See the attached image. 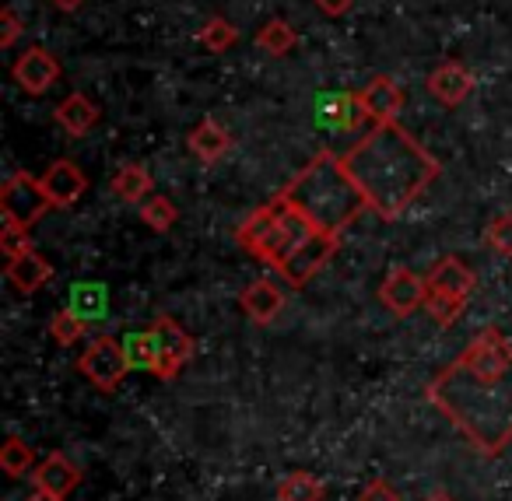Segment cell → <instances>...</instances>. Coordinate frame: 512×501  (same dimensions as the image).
<instances>
[{
  "label": "cell",
  "mask_w": 512,
  "mask_h": 501,
  "mask_svg": "<svg viewBox=\"0 0 512 501\" xmlns=\"http://www.w3.org/2000/svg\"><path fill=\"white\" fill-rule=\"evenodd\" d=\"M50 197H46L43 183L32 179L29 172H15V176L4 183L0 190V211H4V221L11 225H25L29 228L36 218H43L50 211Z\"/></svg>",
  "instance_id": "obj_7"
},
{
  "label": "cell",
  "mask_w": 512,
  "mask_h": 501,
  "mask_svg": "<svg viewBox=\"0 0 512 501\" xmlns=\"http://www.w3.org/2000/svg\"><path fill=\"white\" fill-rule=\"evenodd\" d=\"M36 449L29 442H22L18 435H11L0 449V470L8 477H25V473H36Z\"/></svg>",
  "instance_id": "obj_23"
},
{
  "label": "cell",
  "mask_w": 512,
  "mask_h": 501,
  "mask_svg": "<svg viewBox=\"0 0 512 501\" xmlns=\"http://www.w3.org/2000/svg\"><path fill=\"white\" fill-rule=\"evenodd\" d=\"M120 344H123V354H127L130 368L155 372V365L162 361V347H158V337L151 330L148 333H127Z\"/></svg>",
  "instance_id": "obj_21"
},
{
  "label": "cell",
  "mask_w": 512,
  "mask_h": 501,
  "mask_svg": "<svg viewBox=\"0 0 512 501\" xmlns=\"http://www.w3.org/2000/svg\"><path fill=\"white\" fill-rule=\"evenodd\" d=\"M39 183H43V190L53 207H74L88 190V176L78 169V162H71V158H57Z\"/></svg>",
  "instance_id": "obj_11"
},
{
  "label": "cell",
  "mask_w": 512,
  "mask_h": 501,
  "mask_svg": "<svg viewBox=\"0 0 512 501\" xmlns=\"http://www.w3.org/2000/svg\"><path fill=\"white\" fill-rule=\"evenodd\" d=\"M379 302L397 319L414 316V312L425 309V302H428V277H418L407 267H393L390 274H386V281L379 284Z\"/></svg>",
  "instance_id": "obj_8"
},
{
  "label": "cell",
  "mask_w": 512,
  "mask_h": 501,
  "mask_svg": "<svg viewBox=\"0 0 512 501\" xmlns=\"http://www.w3.org/2000/svg\"><path fill=\"white\" fill-rule=\"evenodd\" d=\"M484 242H488L498 256H512V214L491 218V225L484 228Z\"/></svg>",
  "instance_id": "obj_30"
},
{
  "label": "cell",
  "mask_w": 512,
  "mask_h": 501,
  "mask_svg": "<svg viewBox=\"0 0 512 501\" xmlns=\"http://www.w3.org/2000/svg\"><path fill=\"white\" fill-rule=\"evenodd\" d=\"M323 498H327V484L306 470L288 473L278 484V501H323Z\"/></svg>",
  "instance_id": "obj_22"
},
{
  "label": "cell",
  "mask_w": 512,
  "mask_h": 501,
  "mask_svg": "<svg viewBox=\"0 0 512 501\" xmlns=\"http://www.w3.org/2000/svg\"><path fill=\"white\" fill-rule=\"evenodd\" d=\"M57 123L67 130V134L81 137V134H88L95 123H99V106H95L92 99H85L81 92H74V95H67V99L60 102Z\"/></svg>",
  "instance_id": "obj_19"
},
{
  "label": "cell",
  "mask_w": 512,
  "mask_h": 501,
  "mask_svg": "<svg viewBox=\"0 0 512 501\" xmlns=\"http://www.w3.org/2000/svg\"><path fill=\"white\" fill-rule=\"evenodd\" d=\"M428 291H442V295L470 298V291L477 288V277L460 256H442L432 270H428Z\"/></svg>",
  "instance_id": "obj_14"
},
{
  "label": "cell",
  "mask_w": 512,
  "mask_h": 501,
  "mask_svg": "<svg viewBox=\"0 0 512 501\" xmlns=\"http://www.w3.org/2000/svg\"><path fill=\"white\" fill-rule=\"evenodd\" d=\"M351 179L383 221H393L439 179V162L397 123H376L365 141L344 155Z\"/></svg>",
  "instance_id": "obj_2"
},
{
  "label": "cell",
  "mask_w": 512,
  "mask_h": 501,
  "mask_svg": "<svg viewBox=\"0 0 512 501\" xmlns=\"http://www.w3.org/2000/svg\"><path fill=\"white\" fill-rule=\"evenodd\" d=\"M78 368L92 386H99L102 393H113L130 372V361L123 354V344L113 337H95L85 347V354L78 358Z\"/></svg>",
  "instance_id": "obj_5"
},
{
  "label": "cell",
  "mask_w": 512,
  "mask_h": 501,
  "mask_svg": "<svg viewBox=\"0 0 512 501\" xmlns=\"http://www.w3.org/2000/svg\"><path fill=\"white\" fill-rule=\"evenodd\" d=\"M141 218H144V225H151L155 232H169V228L176 225L179 211L169 197H148L141 204Z\"/></svg>",
  "instance_id": "obj_29"
},
{
  "label": "cell",
  "mask_w": 512,
  "mask_h": 501,
  "mask_svg": "<svg viewBox=\"0 0 512 501\" xmlns=\"http://www.w3.org/2000/svg\"><path fill=\"white\" fill-rule=\"evenodd\" d=\"M85 330H88V323H85V319H81L74 309H60L57 316L50 319L53 340H57V344H64V347L78 344V340L85 337Z\"/></svg>",
  "instance_id": "obj_27"
},
{
  "label": "cell",
  "mask_w": 512,
  "mask_h": 501,
  "mask_svg": "<svg viewBox=\"0 0 512 501\" xmlns=\"http://www.w3.org/2000/svg\"><path fill=\"white\" fill-rule=\"evenodd\" d=\"M32 249V235L25 225H11V221H4V232H0V253L8 256V260H15V256L29 253Z\"/></svg>",
  "instance_id": "obj_31"
},
{
  "label": "cell",
  "mask_w": 512,
  "mask_h": 501,
  "mask_svg": "<svg viewBox=\"0 0 512 501\" xmlns=\"http://www.w3.org/2000/svg\"><path fill=\"white\" fill-rule=\"evenodd\" d=\"M239 309L246 312L253 323L267 326L281 316V309H285V295H281V288L274 281H253V284L242 288Z\"/></svg>",
  "instance_id": "obj_13"
},
{
  "label": "cell",
  "mask_w": 512,
  "mask_h": 501,
  "mask_svg": "<svg viewBox=\"0 0 512 501\" xmlns=\"http://www.w3.org/2000/svg\"><path fill=\"white\" fill-rule=\"evenodd\" d=\"M200 43L211 53H225L239 43V29H235L232 22H225V18H211V22L200 29Z\"/></svg>",
  "instance_id": "obj_28"
},
{
  "label": "cell",
  "mask_w": 512,
  "mask_h": 501,
  "mask_svg": "<svg viewBox=\"0 0 512 501\" xmlns=\"http://www.w3.org/2000/svg\"><path fill=\"white\" fill-rule=\"evenodd\" d=\"M228 148H232V137H228V130L218 127L211 116H207V120H200L197 127H193L190 151L200 158V162H218V158H225Z\"/></svg>",
  "instance_id": "obj_18"
},
{
  "label": "cell",
  "mask_w": 512,
  "mask_h": 501,
  "mask_svg": "<svg viewBox=\"0 0 512 501\" xmlns=\"http://www.w3.org/2000/svg\"><path fill=\"white\" fill-rule=\"evenodd\" d=\"M151 333H155L158 347H162V361H158L151 375H158V379H176V375L183 372L186 361L193 358V337L169 316H158L155 326H151Z\"/></svg>",
  "instance_id": "obj_9"
},
{
  "label": "cell",
  "mask_w": 512,
  "mask_h": 501,
  "mask_svg": "<svg viewBox=\"0 0 512 501\" xmlns=\"http://www.w3.org/2000/svg\"><path fill=\"white\" fill-rule=\"evenodd\" d=\"M467 309V298H456V295H442V291H428V302H425V312L435 319L439 326H453L456 319L463 316Z\"/></svg>",
  "instance_id": "obj_26"
},
{
  "label": "cell",
  "mask_w": 512,
  "mask_h": 501,
  "mask_svg": "<svg viewBox=\"0 0 512 501\" xmlns=\"http://www.w3.org/2000/svg\"><path fill=\"white\" fill-rule=\"evenodd\" d=\"M351 4H355V0H316V8H320L323 15H330V18H341V15H348V11H351Z\"/></svg>",
  "instance_id": "obj_34"
},
{
  "label": "cell",
  "mask_w": 512,
  "mask_h": 501,
  "mask_svg": "<svg viewBox=\"0 0 512 501\" xmlns=\"http://www.w3.org/2000/svg\"><path fill=\"white\" fill-rule=\"evenodd\" d=\"M358 501H400V491L390 480H369L358 494Z\"/></svg>",
  "instance_id": "obj_32"
},
{
  "label": "cell",
  "mask_w": 512,
  "mask_h": 501,
  "mask_svg": "<svg viewBox=\"0 0 512 501\" xmlns=\"http://www.w3.org/2000/svg\"><path fill=\"white\" fill-rule=\"evenodd\" d=\"M362 102L369 109V120L376 123H397L400 109H404V92L393 78H372L362 88Z\"/></svg>",
  "instance_id": "obj_15"
},
{
  "label": "cell",
  "mask_w": 512,
  "mask_h": 501,
  "mask_svg": "<svg viewBox=\"0 0 512 501\" xmlns=\"http://www.w3.org/2000/svg\"><path fill=\"white\" fill-rule=\"evenodd\" d=\"M151 186H155L151 172L134 162L123 165V169L113 176V193L120 200H127V204H141V197H151Z\"/></svg>",
  "instance_id": "obj_20"
},
{
  "label": "cell",
  "mask_w": 512,
  "mask_h": 501,
  "mask_svg": "<svg viewBox=\"0 0 512 501\" xmlns=\"http://www.w3.org/2000/svg\"><path fill=\"white\" fill-rule=\"evenodd\" d=\"M337 239H341V235L316 228V232L309 235L306 242H299V246L292 249V256L278 267L281 281H288L292 288H306V284L313 281L323 267H327L330 256L337 253Z\"/></svg>",
  "instance_id": "obj_6"
},
{
  "label": "cell",
  "mask_w": 512,
  "mask_h": 501,
  "mask_svg": "<svg viewBox=\"0 0 512 501\" xmlns=\"http://www.w3.org/2000/svg\"><path fill=\"white\" fill-rule=\"evenodd\" d=\"M106 284H78V288L71 291V309L78 312L85 323H92V319H102L106 316Z\"/></svg>",
  "instance_id": "obj_24"
},
{
  "label": "cell",
  "mask_w": 512,
  "mask_h": 501,
  "mask_svg": "<svg viewBox=\"0 0 512 501\" xmlns=\"http://www.w3.org/2000/svg\"><path fill=\"white\" fill-rule=\"evenodd\" d=\"M428 403L467 435L481 456L512 442V344L484 330L428 382Z\"/></svg>",
  "instance_id": "obj_1"
},
{
  "label": "cell",
  "mask_w": 512,
  "mask_h": 501,
  "mask_svg": "<svg viewBox=\"0 0 512 501\" xmlns=\"http://www.w3.org/2000/svg\"><path fill=\"white\" fill-rule=\"evenodd\" d=\"M281 197L288 204H295L316 228L323 232L341 235V228H348L358 214H365L369 200L358 190V183L351 179L344 158L320 151L292 183L281 190Z\"/></svg>",
  "instance_id": "obj_3"
},
{
  "label": "cell",
  "mask_w": 512,
  "mask_h": 501,
  "mask_svg": "<svg viewBox=\"0 0 512 501\" xmlns=\"http://www.w3.org/2000/svg\"><path fill=\"white\" fill-rule=\"evenodd\" d=\"M313 232H316L313 221L278 193L271 204L253 211L246 221H242L235 239H239V246L246 249L249 256L271 263V267L278 270L281 263L292 256V249L299 246V242H306Z\"/></svg>",
  "instance_id": "obj_4"
},
{
  "label": "cell",
  "mask_w": 512,
  "mask_h": 501,
  "mask_svg": "<svg viewBox=\"0 0 512 501\" xmlns=\"http://www.w3.org/2000/svg\"><path fill=\"white\" fill-rule=\"evenodd\" d=\"M50 4H53V8H60V11H78L85 0H50Z\"/></svg>",
  "instance_id": "obj_36"
},
{
  "label": "cell",
  "mask_w": 512,
  "mask_h": 501,
  "mask_svg": "<svg viewBox=\"0 0 512 501\" xmlns=\"http://www.w3.org/2000/svg\"><path fill=\"white\" fill-rule=\"evenodd\" d=\"M32 480H36V487H46V491L67 498V494H71L74 487L81 484V470L64 456V452H50V456H46L43 463L36 466Z\"/></svg>",
  "instance_id": "obj_16"
},
{
  "label": "cell",
  "mask_w": 512,
  "mask_h": 501,
  "mask_svg": "<svg viewBox=\"0 0 512 501\" xmlns=\"http://www.w3.org/2000/svg\"><path fill=\"white\" fill-rule=\"evenodd\" d=\"M50 277H53L50 260H43L36 249H29V253L8 260V281H11V288H15L18 295H36V291L43 288Z\"/></svg>",
  "instance_id": "obj_17"
},
{
  "label": "cell",
  "mask_w": 512,
  "mask_h": 501,
  "mask_svg": "<svg viewBox=\"0 0 512 501\" xmlns=\"http://www.w3.org/2000/svg\"><path fill=\"white\" fill-rule=\"evenodd\" d=\"M11 74H15V85L22 88V92L46 95L60 81V60L53 57L50 50H43V46H29V50L15 60Z\"/></svg>",
  "instance_id": "obj_10"
},
{
  "label": "cell",
  "mask_w": 512,
  "mask_h": 501,
  "mask_svg": "<svg viewBox=\"0 0 512 501\" xmlns=\"http://www.w3.org/2000/svg\"><path fill=\"white\" fill-rule=\"evenodd\" d=\"M295 43H299V36H295L292 25L281 22V18L267 22L264 29H260V36H256V46H260V50H267L271 57H285V53H292Z\"/></svg>",
  "instance_id": "obj_25"
},
{
  "label": "cell",
  "mask_w": 512,
  "mask_h": 501,
  "mask_svg": "<svg viewBox=\"0 0 512 501\" xmlns=\"http://www.w3.org/2000/svg\"><path fill=\"white\" fill-rule=\"evenodd\" d=\"M425 501H453V498H449V494L446 491H432V494H428V498Z\"/></svg>",
  "instance_id": "obj_37"
},
{
  "label": "cell",
  "mask_w": 512,
  "mask_h": 501,
  "mask_svg": "<svg viewBox=\"0 0 512 501\" xmlns=\"http://www.w3.org/2000/svg\"><path fill=\"white\" fill-rule=\"evenodd\" d=\"M25 501H64V498H60V494H53V491H46V487H36V491H32Z\"/></svg>",
  "instance_id": "obj_35"
},
{
  "label": "cell",
  "mask_w": 512,
  "mask_h": 501,
  "mask_svg": "<svg viewBox=\"0 0 512 501\" xmlns=\"http://www.w3.org/2000/svg\"><path fill=\"white\" fill-rule=\"evenodd\" d=\"M18 36H22V22H18L15 11L4 8V15H0V46H4V50H11V46L18 43Z\"/></svg>",
  "instance_id": "obj_33"
},
{
  "label": "cell",
  "mask_w": 512,
  "mask_h": 501,
  "mask_svg": "<svg viewBox=\"0 0 512 501\" xmlns=\"http://www.w3.org/2000/svg\"><path fill=\"white\" fill-rule=\"evenodd\" d=\"M428 92H432L442 106H460V102L474 92V74L463 64H456V60H446V64H439L428 74Z\"/></svg>",
  "instance_id": "obj_12"
}]
</instances>
